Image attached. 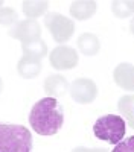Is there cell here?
I'll return each instance as SVG.
<instances>
[{"mask_svg":"<svg viewBox=\"0 0 134 152\" xmlns=\"http://www.w3.org/2000/svg\"><path fill=\"white\" fill-rule=\"evenodd\" d=\"M32 135L21 125L0 123V152H31Z\"/></svg>","mask_w":134,"mask_h":152,"instance_id":"2","label":"cell"},{"mask_svg":"<svg viewBox=\"0 0 134 152\" xmlns=\"http://www.w3.org/2000/svg\"><path fill=\"white\" fill-rule=\"evenodd\" d=\"M17 70L23 78H26V79L35 78L41 70V61L29 58V56H23L18 62V66H17Z\"/></svg>","mask_w":134,"mask_h":152,"instance_id":"9","label":"cell"},{"mask_svg":"<svg viewBox=\"0 0 134 152\" xmlns=\"http://www.w3.org/2000/svg\"><path fill=\"white\" fill-rule=\"evenodd\" d=\"M111 9H113L114 14L117 17H120V18H125V17H128L131 14V9L128 6V2H113Z\"/></svg>","mask_w":134,"mask_h":152,"instance_id":"16","label":"cell"},{"mask_svg":"<svg viewBox=\"0 0 134 152\" xmlns=\"http://www.w3.org/2000/svg\"><path fill=\"white\" fill-rule=\"evenodd\" d=\"M78 46L84 55H96L99 50V41L92 34H82L78 38Z\"/></svg>","mask_w":134,"mask_h":152,"instance_id":"13","label":"cell"},{"mask_svg":"<svg viewBox=\"0 0 134 152\" xmlns=\"http://www.w3.org/2000/svg\"><path fill=\"white\" fill-rule=\"evenodd\" d=\"M40 24L37 23L35 20H24V21H18L14 28L9 31V35L14 37V38H18L20 41L23 43H31V41H35V40H40Z\"/></svg>","mask_w":134,"mask_h":152,"instance_id":"7","label":"cell"},{"mask_svg":"<svg viewBox=\"0 0 134 152\" xmlns=\"http://www.w3.org/2000/svg\"><path fill=\"white\" fill-rule=\"evenodd\" d=\"M44 23L56 43L67 41L73 35V31H75L73 21L70 18H66L64 15L58 14V12H49L44 18Z\"/></svg>","mask_w":134,"mask_h":152,"instance_id":"4","label":"cell"},{"mask_svg":"<svg viewBox=\"0 0 134 152\" xmlns=\"http://www.w3.org/2000/svg\"><path fill=\"white\" fill-rule=\"evenodd\" d=\"M47 9V2H23V11L29 18H35L41 15Z\"/></svg>","mask_w":134,"mask_h":152,"instance_id":"15","label":"cell"},{"mask_svg":"<svg viewBox=\"0 0 134 152\" xmlns=\"http://www.w3.org/2000/svg\"><path fill=\"white\" fill-rule=\"evenodd\" d=\"M111 152H134V135L125 138V140H120Z\"/></svg>","mask_w":134,"mask_h":152,"instance_id":"17","label":"cell"},{"mask_svg":"<svg viewBox=\"0 0 134 152\" xmlns=\"http://www.w3.org/2000/svg\"><path fill=\"white\" fill-rule=\"evenodd\" d=\"M96 3L94 2H73L70 8V14L78 20H87L90 15L94 14Z\"/></svg>","mask_w":134,"mask_h":152,"instance_id":"11","label":"cell"},{"mask_svg":"<svg viewBox=\"0 0 134 152\" xmlns=\"http://www.w3.org/2000/svg\"><path fill=\"white\" fill-rule=\"evenodd\" d=\"M131 32H133V34H134V20H133V21H131Z\"/></svg>","mask_w":134,"mask_h":152,"instance_id":"20","label":"cell"},{"mask_svg":"<svg viewBox=\"0 0 134 152\" xmlns=\"http://www.w3.org/2000/svg\"><path fill=\"white\" fill-rule=\"evenodd\" d=\"M2 87H3V85H2V81H0V91H2Z\"/></svg>","mask_w":134,"mask_h":152,"instance_id":"21","label":"cell"},{"mask_svg":"<svg viewBox=\"0 0 134 152\" xmlns=\"http://www.w3.org/2000/svg\"><path fill=\"white\" fill-rule=\"evenodd\" d=\"M70 94H72V97L75 99L76 102L89 104L96 97L97 88H96V84L93 81L81 78V79L73 81V84L70 85Z\"/></svg>","mask_w":134,"mask_h":152,"instance_id":"6","label":"cell"},{"mask_svg":"<svg viewBox=\"0 0 134 152\" xmlns=\"http://www.w3.org/2000/svg\"><path fill=\"white\" fill-rule=\"evenodd\" d=\"M73 152H108L107 149H87V148H76Z\"/></svg>","mask_w":134,"mask_h":152,"instance_id":"19","label":"cell"},{"mask_svg":"<svg viewBox=\"0 0 134 152\" xmlns=\"http://www.w3.org/2000/svg\"><path fill=\"white\" fill-rule=\"evenodd\" d=\"M44 88H46V91H47L49 94L58 97V96H63V94L67 91L69 84H67V81H66L64 76L53 75V76H49V78L46 79Z\"/></svg>","mask_w":134,"mask_h":152,"instance_id":"10","label":"cell"},{"mask_svg":"<svg viewBox=\"0 0 134 152\" xmlns=\"http://www.w3.org/2000/svg\"><path fill=\"white\" fill-rule=\"evenodd\" d=\"M127 131V123L120 116L116 114H107L99 117L93 125V134L97 140L107 142L110 145H117L124 140Z\"/></svg>","mask_w":134,"mask_h":152,"instance_id":"3","label":"cell"},{"mask_svg":"<svg viewBox=\"0 0 134 152\" xmlns=\"http://www.w3.org/2000/svg\"><path fill=\"white\" fill-rule=\"evenodd\" d=\"M31 128L40 135L56 134L64 123V111L56 97H43L29 113Z\"/></svg>","mask_w":134,"mask_h":152,"instance_id":"1","label":"cell"},{"mask_svg":"<svg viewBox=\"0 0 134 152\" xmlns=\"http://www.w3.org/2000/svg\"><path fill=\"white\" fill-rule=\"evenodd\" d=\"M17 20V12L9 8L0 9V24H11Z\"/></svg>","mask_w":134,"mask_h":152,"instance_id":"18","label":"cell"},{"mask_svg":"<svg viewBox=\"0 0 134 152\" xmlns=\"http://www.w3.org/2000/svg\"><path fill=\"white\" fill-rule=\"evenodd\" d=\"M119 111L122 116H125L128 125L134 129V94L124 96L119 100Z\"/></svg>","mask_w":134,"mask_h":152,"instance_id":"14","label":"cell"},{"mask_svg":"<svg viewBox=\"0 0 134 152\" xmlns=\"http://www.w3.org/2000/svg\"><path fill=\"white\" fill-rule=\"evenodd\" d=\"M113 76H114V81L119 87L134 91V66L124 62V64L116 67Z\"/></svg>","mask_w":134,"mask_h":152,"instance_id":"8","label":"cell"},{"mask_svg":"<svg viewBox=\"0 0 134 152\" xmlns=\"http://www.w3.org/2000/svg\"><path fill=\"white\" fill-rule=\"evenodd\" d=\"M51 64L58 70H67L73 69L78 62V53L75 49L67 46H58L51 53Z\"/></svg>","mask_w":134,"mask_h":152,"instance_id":"5","label":"cell"},{"mask_svg":"<svg viewBox=\"0 0 134 152\" xmlns=\"http://www.w3.org/2000/svg\"><path fill=\"white\" fill-rule=\"evenodd\" d=\"M23 53L34 59H41L47 53V46L43 40H35L31 43H23Z\"/></svg>","mask_w":134,"mask_h":152,"instance_id":"12","label":"cell"}]
</instances>
